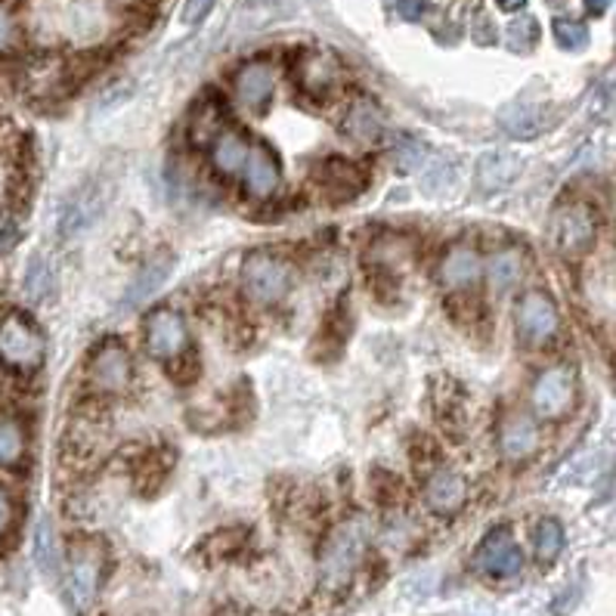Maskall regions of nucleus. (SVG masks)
I'll list each match as a JSON object with an SVG mask.
<instances>
[{"mask_svg": "<svg viewBox=\"0 0 616 616\" xmlns=\"http://www.w3.org/2000/svg\"><path fill=\"white\" fill-rule=\"evenodd\" d=\"M365 555L363 521H341L323 543L319 551V580L328 592H341L357 577Z\"/></svg>", "mask_w": 616, "mask_h": 616, "instance_id": "f257e3e1", "label": "nucleus"}, {"mask_svg": "<svg viewBox=\"0 0 616 616\" xmlns=\"http://www.w3.org/2000/svg\"><path fill=\"white\" fill-rule=\"evenodd\" d=\"M242 291L254 307H276L291 291V264L282 254L252 252L242 264Z\"/></svg>", "mask_w": 616, "mask_h": 616, "instance_id": "f03ea898", "label": "nucleus"}, {"mask_svg": "<svg viewBox=\"0 0 616 616\" xmlns=\"http://www.w3.org/2000/svg\"><path fill=\"white\" fill-rule=\"evenodd\" d=\"M595 239H598V218L585 201H563L555 208L548 223V242L561 257L580 260L592 252Z\"/></svg>", "mask_w": 616, "mask_h": 616, "instance_id": "7ed1b4c3", "label": "nucleus"}, {"mask_svg": "<svg viewBox=\"0 0 616 616\" xmlns=\"http://www.w3.org/2000/svg\"><path fill=\"white\" fill-rule=\"evenodd\" d=\"M44 357L47 338L40 335V328L22 313H7L0 319V363L19 375H32L40 369Z\"/></svg>", "mask_w": 616, "mask_h": 616, "instance_id": "20e7f679", "label": "nucleus"}, {"mask_svg": "<svg viewBox=\"0 0 616 616\" xmlns=\"http://www.w3.org/2000/svg\"><path fill=\"white\" fill-rule=\"evenodd\" d=\"M514 328L526 347H548L561 332V310L555 298L543 289H530L521 294L514 307Z\"/></svg>", "mask_w": 616, "mask_h": 616, "instance_id": "39448f33", "label": "nucleus"}, {"mask_svg": "<svg viewBox=\"0 0 616 616\" xmlns=\"http://www.w3.org/2000/svg\"><path fill=\"white\" fill-rule=\"evenodd\" d=\"M577 391L580 387H577L573 365H548L530 387V406L539 418L558 421V418L570 416V409L577 406Z\"/></svg>", "mask_w": 616, "mask_h": 616, "instance_id": "423d86ee", "label": "nucleus"}, {"mask_svg": "<svg viewBox=\"0 0 616 616\" xmlns=\"http://www.w3.org/2000/svg\"><path fill=\"white\" fill-rule=\"evenodd\" d=\"M106 548L96 539H78L69 551V592L78 611H91L103 585Z\"/></svg>", "mask_w": 616, "mask_h": 616, "instance_id": "0eeeda50", "label": "nucleus"}, {"mask_svg": "<svg viewBox=\"0 0 616 616\" xmlns=\"http://www.w3.org/2000/svg\"><path fill=\"white\" fill-rule=\"evenodd\" d=\"M146 353L159 363H177L183 353L189 350V326L183 319V313L171 307L152 310L143 323Z\"/></svg>", "mask_w": 616, "mask_h": 616, "instance_id": "6e6552de", "label": "nucleus"}, {"mask_svg": "<svg viewBox=\"0 0 616 616\" xmlns=\"http://www.w3.org/2000/svg\"><path fill=\"white\" fill-rule=\"evenodd\" d=\"M130 379H133L130 347L121 338L100 341L96 350L91 353V363H88V381H91L93 391H100V394H121V391L130 387Z\"/></svg>", "mask_w": 616, "mask_h": 616, "instance_id": "1a4fd4ad", "label": "nucleus"}, {"mask_svg": "<svg viewBox=\"0 0 616 616\" xmlns=\"http://www.w3.org/2000/svg\"><path fill=\"white\" fill-rule=\"evenodd\" d=\"M474 570L487 580H514L524 570V551L508 526H496L474 551Z\"/></svg>", "mask_w": 616, "mask_h": 616, "instance_id": "9d476101", "label": "nucleus"}, {"mask_svg": "<svg viewBox=\"0 0 616 616\" xmlns=\"http://www.w3.org/2000/svg\"><path fill=\"white\" fill-rule=\"evenodd\" d=\"M487 272V260L468 242H455L446 248L440 264H437V282L446 291H472L480 286Z\"/></svg>", "mask_w": 616, "mask_h": 616, "instance_id": "9b49d317", "label": "nucleus"}, {"mask_svg": "<svg viewBox=\"0 0 616 616\" xmlns=\"http://www.w3.org/2000/svg\"><path fill=\"white\" fill-rule=\"evenodd\" d=\"M233 96L245 112L252 115H264L270 109L272 96H276V72L270 62H245L236 74H233Z\"/></svg>", "mask_w": 616, "mask_h": 616, "instance_id": "f8f14e48", "label": "nucleus"}, {"mask_svg": "<svg viewBox=\"0 0 616 616\" xmlns=\"http://www.w3.org/2000/svg\"><path fill=\"white\" fill-rule=\"evenodd\" d=\"M425 502L440 518H453L468 502V480L450 465H437L425 477Z\"/></svg>", "mask_w": 616, "mask_h": 616, "instance_id": "ddd939ff", "label": "nucleus"}, {"mask_svg": "<svg viewBox=\"0 0 616 616\" xmlns=\"http://www.w3.org/2000/svg\"><path fill=\"white\" fill-rule=\"evenodd\" d=\"M543 443L539 425L530 412H505L499 425V453L505 462H526L533 458Z\"/></svg>", "mask_w": 616, "mask_h": 616, "instance_id": "4468645a", "label": "nucleus"}, {"mask_svg": "<svg viewBox=\"0 0 616 616\" xmlns=\"http://www.w3.org/2000/svg\"><path fill=\"white\" fill-rule=\"evenodd\" d=\"M242 181H245V189H248L252 199H270V196H276V189L282 183V167H279V155L264 140L252 143L248 162H245V171H242Z\"/></svg>", "mask_w": 616, "mask_h": 616, "instance_id": "2eb2a0df", "label": "nucleus"}, {"mask_svg": "<svg viewBox=\"0 0 616 616\" xmlns=\"http://www.w3.org/2000/svg\"><path fill=\"white\" fill-rule=\"evenodd\" d=\"M338 78H341V66L326 50H307V54L298 56V84L304 93L326 96L335 91Z\"/></svg>", "mask_w": 616, "mask_h": 616, "instance_id": "dca6fc26", "label": "nucleus"}, {"mask_svg": "<svg viewBox=\"0 0 616 616\" xmlns=\"http://www.w3.org/2000/svg\"><path fill=\"white\" fill-rule=\"evenodd\" d=\"M313 181L319 183L332 199H353L363 193L365 174L347 159H326V162L316 164Z\"/></svg>", "mask_w": 616, "mask_h": 616, "instance_id": "f3484780", "label": "nucleus"}, {"mask_svg": "<svg viewBox=\"0 0 616 616\" xmlns=\"http://www.w3.org/2000/svg\"><path fill=\"white\" fill-rule=\"evenodd\" d=\"M518 174H521V159L508 149L484 152L474 164V183L480 193H499L518 181Z\"/></svg>", "mask_w": 616, "mask_h": 616, "instance_id": "a211bd4d", "label": "nucleus"}, {"mask_svg": "<svg viewBox=\"0 0 616 616\" xmlns=\"http://www.w3.org/2000/svg\"><path fill=\"white\" fill-rule=\"evenodd\" d=\"M174 272V254L159 252L149 264H143V270L133 276V282L127 286L125 307H140L149 298H155L164 289V282L171 279Z\"/></svg>", "mask_w": 616, "mask_h": 616, "instance_id": "6ab92c4d", "label": "nucleus"}, {"mask_svg": "<svg viewBox=\"0 0 616 616\" xmlns=\"http://www.w3.org/2000/svg\"><path fill=\"white\" fill-rule=\"evenodd\" d=\"M551 109L548 106H536V103H511L499 112V125L505 127L511 137L518 140H533L551 127Z\"/></svg>", "mask_w": 616, "mask_h": 616, "instance_id": "aec40b11", "label": "nucleus"}, {"mask_svg": "<svg viewBox=\"0 0 616 616\" xmlns=\"http://www.w3.org/2000/svg\"><path fill=\"white\" fill-rule=\"evenodd\" d=\"M248 152H252L248 140L233 127H223L218 137L211 140V167L218 171L220 177H236V174L245 171Z\"/></svg>", "mask_w": 616, "mask_h": 616, "instance_id": "412c9836", "label": "nucleus"}, {"mask_svg": "<svg viewBox=\"0 0 616 616\" xmlns=\"http://www.w3.org/2000/svg\"><path fill=\"white\" fill-rule=\"evenodd\" d=\"M100 211H103V196L93 186L74 193L69 205L62 208V214H59V236L72 239L78 233H84L93 220L100 218Z\"/></svg>", "mask_w": 616, "mask_h": 616, "instance_id": "4be33fe9", "label": "nucleus"}, {"mask_svg": "<svg viewBox=\"0 0 616 616\" xmlns=\"http://www.w3.org/2000/svg\"><path fill=\"white\" fill-rule=\"evenodd\" d=\"M524 254H521V248H514V245L499 248V252L492 254L490 260H487V279H490L492 294L505 298L508 291L518 289L521 279H524Z\"/></svg>", "mask_w": 616, "mask_h": 616, "instance_id": "5701e85b", "label": "nucleus"}, {"mask_svg": "<svg viewBox=\"0 0 616 616\" xmlns=\"http://www.w3.org/2000/svg\"><path fill=\"white\" fill-rule=\"evenodd\" d=\"M345 130L357 140V143H375L384 133V118L381 112L369 103V100H357L345 118Z\"/></svg>", "mask_w": 616, "mask_h": 616, "instance_id": "b1692460", "label": "nucleus"}, {"mask_svg": "<svg viewBox=\"0 0 616 616\" xmlns=\"http://www.w3.org/2000/svg\"><path fill=\"white\" fill-rule=\"evenodd\" d=\"M28 453V431L19 418H0V468H13Z\"/></svg>", "mask_w": 616, "mask_h": 616, "instance_id": "393cba45", "label": "nucleus"}, {"mask_svg": "<svg viewBox=\"0 0 616 616\" xmlns=\"http://www.w3.org/2000/svg\"><path fill=\"white\" fill-rule=\"evenodd\" d=\"M533 551L543 563H551L563 551V526L555 518H543L533 530Z\"/></svg>", "mask_w": 616, "mask_h": 616, "instance_id": "a878e982", "label": "nucleus"}, {"mask_svg": "<svg viewBox=\"0 0 616 616\" xmlns=\"http://www.w3.org/2000/svg\"><path fill=\"white\" fill-rule=\"evenodd\" d=\"M22 289H25V298L28 301H44L50 289H54V272H50V264L35 254L32 260H28V267H25V279H22Z\"/></svg>", "mask_w": 616, "mask_h": 616, "instance_id": "bb28decb", "label": "nucleus"}, {"mask_svg": "<svg viewBox=\"0 0 616 616\" xmlns=\"http://www.w3.org/2000/svg\"><path fill=\"white\" fill-rule=\"evenodd\" d=\"M220 130H223V121H220V109L208 100V103H201L199 109L193 112V118H189V137H193V143H208L218 137Z\"/></svg>", "mask_w": 616, "mask_h": 616, "instance_id": "cd10ccee", "label": "nucleus"}, {"mask_svg": "<svg viewBox=\"0 0 616 616\" xmlns=\"http://www.w3.org/2000/svg\"><path fill=\"white\" fill-rule=\"evenodd\" d=\"M279 0H248L236 16V32H257L264 25H270L279 19V10H276Z\"/></svg>", "mask_w": 616, "mask_h": 616, "instance_id": "c85d7f7f", "label": "nucleus"}, {"mask_svg": "<svg viewBox=\"0 0 616 616\" xmlns=\"http://www.w3.org/2000/svg\"><path fill=\"white\" fill-rule=\"evenodd\" d=\"M35 561L47 577H56V570H59V555H56L54 524H50L47 518H44L35 530Z\"/></svg>", "mask_w": 616, "mask_h": 616, "instance_id": "c756f323", "label": "nucleus"}, {"mask_svg": "<svg viewBox=\"0 0 616 616\" xmlns=\"http://www.w3.org/2000/svg\"><path fill=\"white\" fill-rule=\"evenodd\" d=\"M551 35L558 40V47L570 50V54H580L589 47V28L582 25L580 19H555Z\"/></svg>", "mask_w": 616, "mask_h": 616, "instance_id": "7c9ffc66", "label": "nucleus"}, {"mask_svg": "<svg viewBox=\"0 0 616 616\" xmlns=\"http://www.w3.org/2000/svg\"><path fill=\"white\" fill-rule=\"evenodd\" d=\"M508 47L511 50H518V54H524V50H533L536 47V40H539V22L533 16H524V19H514L511 25H508Z\"/></svg>", "mask_w": 616, "mask_h": 616, "instance_id": "2f4dec72", "label": "nucleus"}, {"mask_svg": "<svg viewBox=\"0 0 616 616\" xmlns=\"http://www.w3.org/2000/svg\"><path fill=\"white\" fill-rule=\"evenodd\" d=\"M211 7H214V0H186L183 3V25H199L201 19L211 13Z\"/></svg>", "mask_w": 616, "mask_h": 616, "instance_id": "473e14b6", "label": "nucleus"}, {"mask_svg": "<svg viewBox=\"0 0 616 616\" xmlns=\"http://www.w3.org/2000/svg\"><path fill=\"white\" fill-rule=\"evenodd\" d=\"M13 521H16V502H13V496H10L7 487H0V536L10 533Z\"/></svg>", "mask_w": 616, "mask_h": 616, "instance_id": "72a5a7b5", "label": "nucleus"}, {"mask_svg": "<svg viewBox=\"0 0 616 616\" xmlns=\"http://www.w3.org/2000/svg\"><path fill=\"white\" fill-rule=\"evenodd\" d=\"M16 239H19V230L16 223H13V218L0 211V257L16 245Z\"/></svg>", "mask_w": 616, "mask_h": 616, "instance_id": "f704fd0d", "label": "nucleus"}, {"mask_svg": "<svg viewBox=\"0 0 616 616\" xmlns=\"http://www.w3.org/2000/svg\"><path fill=\"white\" fill-rule=\"evenodd\" d=\"M13 40H16V22L0 7V54H7L13 47Z\"/></svg>", "mask_w": 616, "mask_h": 616, "instance_id": "c9c22d12", "label": "nucleus"}, {"mask_svg": "<svg viewBox=\"0 0 616 616\" xmlns=\"http://www.w3.org/2000/svg\"><path fill=\"white\" fill-rule=\"evenodd\" d=\"M425 0H397V16L406 19V22H416V19L425 16Z\"/></svg>", "mask_w": 616, "mask_h": 616, "instance_id": "e433bc0d", "label": "nucleus"}, {"mask_svg": "<svg viewBox=\"0 0 616 616\" xmlns=\"http://www.w3.org/2000/svg\"><path fill=\"white\" fill-rule=\"evenodd\" d=\"M611 3H614V0H585V10H589L592 16H601V13H607Z\"/></svg>", "mask_w": 616, "mask_h": 616, "instance_id": "4c0bfd02", "label": "nucleus"}, {"mask_svg": "<svg viewBox=\"0 0 616 616\" xmlns=\"http://www.w3.org/2000/svg\"><path fill=\"white\" fill-rule=\"evenodd\" d=\"M499 3V10H505V13H518V10H524L526 0H496Z\"/></svg>", "mask_w": 616, "mask_h": 616, "instance_id": "58836bf2", "label": "nucleus"}, {"mask_svg": "<svg viewBox=\"0 0 616 616\" xmlns=\"http://www.w3.org/2000/svg\"><path fill=\"white\" fill-rule=\"evenodd\" d=\"M611 208H614V218H616V186H614V196H611Z\"/></svg>", "mask_w": 616, "mask_h": 616, "instance_id": "ea45409f", "label": "nucleus"}, {"mask_svg": "<svg viewBox=\"0 0 616 616\" xmlns=\"http://www.w3.org/2000/svg\"><path fill=\"white\" fill-rule=\"evenodd\" d=\"M548 3H567V0H548Z\"/></svg>", "mask_w": 616, "mask_h": 616, "instance_id": "a19ab883", "label": "nucleus"}]
</instances>
